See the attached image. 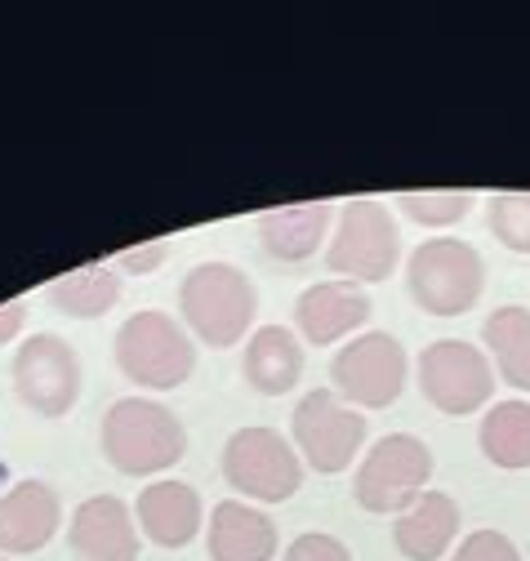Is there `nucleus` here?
<instances>
[{
    "mask_svg": "<svg viewBox=\"0 0 530 561\" xmlns=\"http://www.w3.org/2000/svg\"><path fill=\"white\" fill-rule=\"evenodd\" d=\"M58 522H62V500L49 481L41 477L14 481L0 495V552L10 557L41 552L58 535Z\"/></svg>",
    "mask_w": 530,
    "mask_h": 561,
    "instance_id": "12",
    "label": "nucleus"
},
{
    "mask_svg": "<svg viewBox=\"0 0 530 561\" xmlns=\"http://www.w3.org/2000/svg\"><path fill=\"white\" fill-rule=\"evenodd\" d=\"M330 219H335V205L330 201H303V205H277V209H263L254 219V232L263 241L273 259L281 263H308L325 232H330Z\"/></svg>",
    "mask_w": 530,
    "mask_h": 561,
    "instance_id": "16",
    "label": "nucleus"
},
{
    "mask_svg": "<svg viewBox=\"0 0 530 561\" xmlns=\"http://www.w3.org/2000/svg\"><path fill=\"white\" fill-rule=\"evenodd\" d=\"M290 437L308 468L344 472L366 446V414L348 405L335 388H312L290 414Z\"/></svg>",
    "mask_w": 530,
    "mask_h": 561,
    "instance_id": "8",
    "label": "nucleus"
},
{
    "mask_svg": "<svg viewBox=\"0 0 530 561\" xmlns=\"http://www.w3.org/2000/svg\"><path fill=\"white\" fill-rule=\"evenodd\" d=\"M68 543L77 561H139L135 508L116 495H90L68 522Z\"/></svg>",
    "mask_w": 530,
    "mask_h": 561,
    "instance_id": "13",
    "label": "nucleus"
},
{
    "mask_svg": "<svg viewBox=\"0 0 530 561\" xmlns=\"http://www.w3.org/2000/svg\"><path fill=\"white\" fill-rule=\"evenodd\" d=\"M473 201H477V192H469V187H433V192H402L396 196V205H402L406 215L415 224H424V228L459 224L473 209Z\"/></svg>",
    "mask_w": 530,
    "mask_h": 561,
    "instance_id": "23",
    "label": "nucleus"
},
{
    "mask_svg": "<svg viewBox=\"0 0 530 561\" xmlns=\"http://www.w3.org/2000/svg\"><path fill=\"white\" fill-rule=\"evenodd\" d=\"M428 477H433L428 442H419L415 433H388L366 450L353 477V500L375 517H402L424 495Z\"/></svg>",
    "mask_w": 530,
    "mask_h": 561,
    "instance_id": "5",
    "label": "nucleus"
},
{
    "mask_svg": "<svg viewBox=\"0 0 530 561\" xmlns=\"http://www.w3.org/2000/svg\"><path fill=\"white\" fill-rule=\"evenodd\" d=\"M0 561H10V557H0Z\"/></svg>",
    "mask_w": 530,
    "mask_h": 561,
    "instance_id": "29",
    "label": "nucleus"
},
{
    "mask_svg": "<svg viewBox=\"0 0 530 561\" xmlns=\"http://www.w3.org/2000/svg\"><path fill=\"white\" fill-rule=\"evenodd\" d=\"M370 299L357 280H316L295 299V325L308 343H335L370 321Z\"/></svg>",
    "mask_w": 530,
    "mask_h": 561,
    "instance_id": "14",
    "label": "nucleus"
},
{
    "mask_svg": "<svg viewBox=\"0 0 530 561\" xmlns=\"http://www.w3.org/2000/svg\"><path fill=\"white\" fill-rule=\"evenodd\" d=\"M330 379H335V392L348 405L383 410L406 388V347L388 330L357 334L339 347L335 362H330Z\"/></svg>",
    "mask_w": 530,
    "mask_h": 561,
    "instance_id": "10",
    "label": "nucleus"
},
{
    "mask_svg": "<svg viewBox=\"0 0 530 561\" xmlns=\"http://www.w3.org/2000/svg\"><path fill=\"white\" fill-rule=\"evenodd\" d=\"M419 392L441 414L486 410V401L495 392V366L477 343L437 339L419 353Z\"/></svg>",
    "mask_w": 530,
    "mask_h": 561,
    "instance_id": "11",
    "label": "nucleus"
},
{
    "mask_svg": "<svg viewBox=\"0 0 530 561\" xmlns=\"http://www.w3.org/2000/svg\"><path fill=\"white\" fill-rule=\"evenodd\" d=\"M450 561H521V552L504 530H473Z\"/></svg>",
    "mask_w": 530,
    "mask_h": 561,
    "instance_id": "25",
    "label": "nucleus"
},
{
    "mask_svg": "<svg viewBox=\"0 0 530 561\" xmlns=\"http://www.w3.org/2000/svg\"><path fill=\"white\" fill-rule=\"evenodd\" d=\"M406 290L428 317H463L486 290V263L469 241L428 237L411 250Z\"/></svg>",
    "mask_w": 530,
    "mask_h": 561,
    "instance_id": "3",
    "label": "nucleus"
},
{
    "mask_svg": "<svg viewBox=\"0 0 530 561\" xmlns=\"http://www.w3.org/2000/svg\"><path fill=\"white\" fill-rule=\"evenodd\" d=\"M165 254H170V241H148V245H135V250H120L116 259H107L112 267H120V272H135V276H148V272H157L161 263H165Z\"/></svg>",
    "mask_w": 530,
    "mask_h": 561,
    "instance_id": "27",
    "label": "nucleus"
},
{
    "mask_svg": "<svg viewBox=\"0 0 530 561\" xmlns=\"http://www.w3.org/2000/svg\"><path fill=\"white\" fill-rule=\"evenodd\" d=\"M241 375L263 397L290 392L299 383V375H303V343L286 325H258L250 334V343H245Z\"/></svg>",
    "mask_w": 530,
    "mask_h": 561,
    "instance_id": "19",
    "label": "nucleus"
},
{
    "mask_svg": "<svg viewBox=\"0 0 530 561\" xmlns=\"http://www.w3.org/2000/svg\"><path fill=\"white\" fill-rule=\"evenodd\" d=\"M459 535V504L446 490H424V495L392 522V543L406 561H437L450 552Z\"/></svg>",
    "mask_w": 530,
    "mask_h": 561,
    "instance_id": "18",
    "label": "nucleus"
},
{
    "mask_svg": "<svg viewBox=\"0 0 530 561\" xmlns=\"http://www.w3.org/2000/svg\"><path fill=\"white\" fill-rule=\"evenodd\" d=\"M178 312L192 325V334L210 347H232L250 334L254 312H258V290L254 280L232 267V263H196L183 286H178Z\"/></svg>",
    "mask_w": 530,
    "mask_h": 561,
    "instance_id": "2",
    "label": "nucleus"
},
{
    "mask_svg": "<svg viewBox=\"0 0 530 561\" xmlns=\"http://www.w3.org/2000/svg\"><path fill=\"white\" fill-rule=\"evenodd\" d=\"M23 321H27V304H23V299L0 304V347L23 334Z\"/></svg>",
    "mask_w": 530,
    "mask_h": 561,
    "instance_id": "28",
    "label": "nucleus"
},
{
    "mask_svg": "<svg viewBox=\"0 0 530 561\" xmlns=\"http://www.w3.org/2000/svg\"><path fill=\"white\" fill-rule=\"evenodd\" d=\"M112 353H116V370L129 383L157 388V392L187 383V375L196 370V343L161 308H143L135 317H125V325L116 330Z\"/></svg>",
    "mask_w": 530,
    "mask_h": 561,
    "instance_id": "4",
    "label": "nucleus"
},
{
    "mask_svg": "<svg viewBox=\"0 0 530 561\" xmlns=\"http://www.w3.org/2000/svg\"><path fill=\"white\" fill-rule=\"evenodd\" d=\"M45 295H49V304L58 312H68L77 321H94V317L116 308V299H120V272L112 263H85V267L68 272V276L49 280Z\"/></svg>",
    "mask_w": 530,
    "mask_h": 561,
    "instance_id": "21",
    "label": "nucleus"
},
{
    "mask_svg": "<svg viewBox=\"0 0 530 561\" xmlns=\"http://www.w3.org/2000/svg\"><path fill=\"white\" fill-rule=\"evenodd\" d=\"M482 339L495 357V370L508 388L530 392V308L504 304L482 321Z\"/></svg>",
    "mask_w": 530,
    "mask_h": 561,
    "instance_id": "20",
    "label": "nucleus"
},
{
    "mask_svg": "<svg viewBox=\"0 0 530 561\" xmlns=\"http://www.w3.org/2000/svg\"><path fill=\"white\" fill-rule=\"evenodd\" d=\"M286 561H353V552H348V543L335 539V535L308 530V535H299V539L286 548Z\"/></svg>",
    "mask_w": 530,
    "mask_h": 561,
    "instance_id": "26",
    "label": "nucleus"
},
{
    "mask_svg": "<svg viewBox=\"0 0 530 561\" xmlns=\"http://www.w3.org/2000/svg\"><path fill=\"white\" fill-rule=\"evenodd\" d=\"M477 446L495 468H530V401H495L482 414Z\"/></svg>",
    "mask_w": 530,
    "mask_h": 561,
    "instance_id": "22",
    "label": "nucleus"
},
{
    "mask_svg": "<svg viewBox=\"0 0 530 561\" xmlns=\"http://www.w3.org/2000/svg\"><path fill=\"white\" fill-rule=\"evenodd\" d=\"M210 561H273L277 557V522L250 508L245 500H219L210 508L206 535Z\"/></svg>",
    "mask_w": 530,
    "mask_h": 561,
    "instance_id": "17",
    "label": "nucleus"
},
{
    "mask_svg": "<svg viewBox=\"0 0 530 561\" xmlns=\"http://www.w3.org/2000/svg\"><path fill=\"white\" fill-rule=\"evenodd\" d=\"M396 259H402V228L388 215L383 201L357 196L339 209V228L330 232V250H325V267L339 272V280H388Z\"/></svg>",
    "mask_w": 530,
    "mask_h": 561,
    "instance_id": "6",
    "label": "nucleus"
},
{
    "mask_svg": "<svg viewBox=\"0 0 530 561\" xmlns=\"http://www.w3.org/2000/svg\"><path fill=\"white\" fill-rule=\"evenodd\" d=\"M486 224L508 250L530 254V192H495L486 205Z\"/></svg>",
    "mask_w": 530,
    "mask_h": 561,
    "instance_id": "24",
    "label": "nucleus"
},
{
    "mask_svg": "<svg viewBox=\"0 0 530 561\" xmlns=\"http://www.w3.org/2000/svg\"><path fill=\"white\" fill-rule=\"evenodd\" d=\"M139 526L143 535L157 543V548H183L201 535V495H196V485L187 481H152L139 490Z\"/></svg>",
    "mask_w": 530,
    "mask_h": 561,
    "instance_id": "15",
    "label": "nucleus"
},
{
    "mask_svg": "<svg viewBox=\"0 0 530 561\" xmlns=\"http://www.w3.org/2000/svg\"><path fill=\"white\" fill-rule=\"evenodd\" d=\"M103 459L125 477H157L187 455V428L178 414L148 397H120L103 414Z\"/></svg>",
    "mask_w": 530,
    "mask_h": 561,
    "instance_id": "1",
    "label": "nucleus"
},
{
    "mask_svg": "<svg viewBox=\"0 0 530 561\" xmlns=\"http://www.w3.org/2000/svg\"><path fill=\"white\" fill-rule=\"evenodd\" d=\"M10 375H14L19 401L41 419H62L81 397V357L54 330H41L19 343Z\"/></svg>",
    "mask_w": 530,
    "mask_h": 561,
    "instance_id": "9",
    "label": "nucleus"
},
{
    "mask_svg": "<svg viewBox=\"0 0 530 561\" xmlns=\"http://www.w3.org/2000/svg\"><path fill=\"white\" fill-rule=\"evenodd\" d=\"M223 481L245 500L286 504L303 485V459L277 428H237L223 446Z\"/></svg>",
    "mask_w": 530,
    "mask_h": 561,
    "instance_id": "7",
    "label": "nucleus"
}]
</instances>
